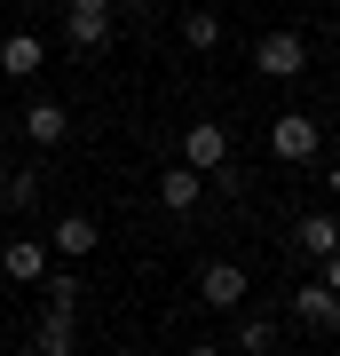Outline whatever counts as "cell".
<instances>
[{
  "label": "cell",
  "instance_id": "9",
  "mask_svg": "<svg viewBox=\"0 0 340 356\" xmlns=\"http://www.w3.org/2000/svg\"><path fill=\"white\" fill-rule=\"evenodd\" d=\"M0 269H8L16 285H40V277H48V245H32V238H8V245H0Z\"/></svg>",
  "mask_w": 340,
  "mask_h": 356
},
{
  "label": "cell",
  "instance_id": "6",
  "mask_svg": "<svg viewBox=\"0 0 340 356\" xmlns=\"http://www.w3.org/2000/svg\"><path fill=\"white\" fill-rule=\"evenodd\" d=\"M32 356H79V325H72V309H40V325H32Z\"/></svg>",
  "mask_w": 340,
  "mask_h": 356
},
{
  "label": "cell",
  "instance_id": "4",
  "mask_svg": "<svg viewBox=\"0 0 340 356\" xmlns=\"http://www.w3.org/2000/svg\"><path fill=\"white\" fill-rule=\"evenodd\" d=\"M245 293H253V277H245L238 261H206L198 269V301L206 309H245Z\"/></svg>",
  "mask_w": 340,
  "mask_h": 356
},
{
  "label": "cell",
  "instance_id": "2",
  "mask_svg": "<svg viewBox=\"0 0 340 356\" xmlns=\"http://www.w3.org/2000/svg\"><path fill=\"white\" fill-rule=\"evenodd\" d=\"M182 166H190V175H222V166H229V127H222V119H190V127H182Z\"/></svg>",
  "mask_w": 340,
  "mask_h": 356
},
{
  "label": "cell",
  "instance_id": "5",
  "mask_svg": "<svg viewBox=\"0 0 340 356\" xmlns=\"http://www.w3.org/2000/svg\"><path fill=\"white\" fill-rule=\"evenodd\" d=\"M293 317H301L309 332H340V293H332L325 277H309L301 293H293Z\"/></svg>",
  "mask_w": 340,
  "mask_h": 356
},
{
  "label": "cell",
  "instance_id": "19",
  "mask_svg": "<svg viewBox=\"0 0 340 356\" xmlns=\"http://www.w3.org/2000/svg\"><path fill=\"white\" fill-rule=\"evenodd\" d=\"M63 8H95V16H111V0H63Z\"/></svg>",
  "mask_w": 340,
  "mask_h": 356
},
{
  "label": "cell",
  "instance_id": "7",
  "mask_svg": "<svg viewBox=\"0 0 340 356\" xmlns=\"http://www.w3.org/2000/svg\"><path fill=\"white\" fill-rule=\"evenodd\" d=\"M40 64H48V40L40 32H0V72L8 79H32Z\"/></svg>",
  "mask_w": 340,
  "mask_h": 356
},
{
  "label": "cell",
  "instance_id": "21",
  "mask_svg": "<svg viewBox=\"0 0 340 356\" xmlns=\"http://www.w3.org/2000/svg\"><path fill=\"white\" fill-rule=\"evenodd\" d=\"M190 356H222V348H206V341H198V348H190Z\"/></svg>",
  "mask_w": 340,
  "mask_h": 356
},
{
  "label": "cell",
  "instance_id": "3",
  "mask_svg": "<svg viewBox=\"0 0 340 356\" xmlns=\"http://www.w3.org/2000/svg\"><path fill=\"white\" fill-rule=\"evenodd\" d=\"M316 135H325V127H316L309 111H277V119H269V151H277L285 166H309L316 159Z\"/></svg>",
  "mask_w": 340,
  "mask_h": 356
},
{
  "label": "cell",
  "instance_id": "1",
  "mask_svg": "<svg viewBox=\"0 0 340 356\" xmlns=\"http://www.w3.org/2000/svg\"><path fill=\"white\" fill-rule=\"evenodd\" d=\"M253 72L261 79H301L309 72V40L301 32H261L253 40Z\"/></svg>",
  "mask_w": 340,
  "mask_h": 356
},
{
  "label": "cell",
  "instance_id": "11",
  "mask_svg": "<svg viewBox=\"0 0 340 356\" xmlns=\"http://www.w3.org/2000/svg\"><path fill=\"white\" fill-rule=\"evenodd\" d=\"M24 135L40 143V151H56V143H63V135H72V119H63V103H48V95H40V103H32V111H24Z\"/></svg>",
  "mask_w": 340,
  "mask_h": 356
},
{
  "label": "cell",
  "instance_id": "13",
  "mask_svg": "<svg viewBox=\"0 0 340 356\" xmlns=\"http://www.w3.org/2000/svg\"><path fill=\"white\" fill-rule=\"evenodd\" d=\"M293 245H301L309 261H325L332 245H340V222H332V214H301V229H293Z\"/></svg>",
  "mask_w": 340,
  "mask_h": 356
},
{
  "label": "cell",
  "instance_id": "22",
  "mask_svg": "<svg viewBox=\"0 0 340 356\" xmlns=\"http://www.w3.org/2000/svg\"><path fill=\"white\" fill-rule=\"evenodd\" d=\"M32 8H63V0H32Z\"/></svg>",
  "mask_w": 340,
  "mask_h": 356
},
{
  "label": "cell",
  "instance_id": "10",
  "mask_svg": "<svg viewBox=\"0 0 340 356\" xmlns=\"http://www.w3.org/2000/svg\"><path fill=\"white\" fill-rule=\"evenodd\" d=\"M198 198H206V175H190V166H166V175H159V206H166V214H190Z\"/></svg>",
  "mask_w": 340,
  "mask_h": 356
},
{
  "label": "cell",
  "instance_id": "23",
  "mask_svg": "<svg viewBox=\"0 0 340 356\" xmlns=\"http://www.w3.org/2000/svg\"><path fill=\"white\" fill-rule=\"evenodd\" d=\"M135 356H151V348H135Z\"/></svg>",
  "mask_w": 340,
  "mask_h": 356
},
{
  "label": "cell",
  "instance_id": "17",
  "mask_svg": "<svg viewBox=\"0 0 340 356\" xmlns=\"http://www.w3.org/2000/svg\"><path fill=\"white\" fill-rule=\"evenodd\" d=\"M48 309H79V277H72V261H48Z\"/></svg>",
  "mask_w": 340,
  "mask_h": 356
},
{
  "label": "cell",
  "instance_id": "20",
  "mask_svg": "<svg viewBox=\"0 0 340 356\" xmlns=\"http://www.w3.org/2000/svg\"><path fill=\"white\" fill-rule=\"evenodd\" d=\"M325 191H332V198H340V166H332V175H325Z\"/></svg>",
  "mask_w": 340,
  "mask_h": 356
},
{
  "label": "cell",
  "instance_id": "24",
  "mask_svg": "<svg viewBox=\"0 0 340 356\" xmlns=\"http://www.w3.org/2000/svg\"><path fill=\"white\" fill-rule=\"evenodd\" d=\"M0 175H8V166H0Z\"/></svg>",
  "mask_w": 340,
  "mask_h": 356
},
{
  "label": "cell",
  "instance_id": "15",
  "mask_svg": "<svg viewBox=\"0 0 340 356\" xmlns=\"http://www.w3.org/2000/svg\"><path fill=\"white\" fill-rule=\"evenodd\" d=\"M238 348H245V356H277V317L245 309V317H238Z\"/></svg>",
  "mask_w": 340,
  "mask_h": 356
},
{
  "label": "cell",
  "instance_id": "12",
  "mask_svg": "<svg viewBox=\"0 0 340 356\" xmlns=\"http://www.w3.org/2000/svg\"><path fill=\"white\" fill-rule=\"evenodd\" d=\"M48 245H56V254H63V261H79V254H95V214H63Z\"/></svg>",
  "mask_w": 340,
  "mask_h": 356
},
{
  "label": "cell",
  "instance_id": "16",
  "mask_svg": "<svg viewBox=\"0 0 340 356\" xmlns=\"http://www.w3.org/2000/svg\"><path fill=\"white\" fill-rule=\"evenodd\" d=\"M182 40H190L198 56H206V48H222V16H214V8H182Z\"/></svg>",
  "mask_w": 340,
  "mask_h": 356
},
{
  "label": "cell",
  "instance_id": "18",
  "mask_svg": "<svg viewBox=\"0 0 340 356\" xmlns=\"http://www.w3.org/2000/svg\"><path fill=\"white\" fill-rule=\"evenodd\" d=\"M325 285L340 293V245H332V254H325Z\"/></svg>",
  "mask_w": 340,
  "mask_h": 356
},
{
  "label": "cell",
  "instance_id": "14",
  "mask_svg": "<svg viewBox=\"0 0 340 356\" xmlns=\"http://www.w3.org/2000/svg\"><path fill=\"white\" fill-rule=\"evenodd\" d=\"M0 206H8V214H32L40 206V175L32 166H8V175H0Z\"/></svg>",
  "mask_w": 340,
  "mask_h": 356
},
{
  "label": "cell",
  "instance_id": "8",
  "mask_svg": "<svg viewBox=\"0 0 340 356\" xmlns=\"http://www.w3.org/2000/svg\"><path fill=\"white\" fill-rule=\"evenodd\" d=\"M63 48H79V56L111 48V16H95V8H63Z\"/></svg>",
  "mask_w": 340,
  "mask_h": 356
}]
</instances>
